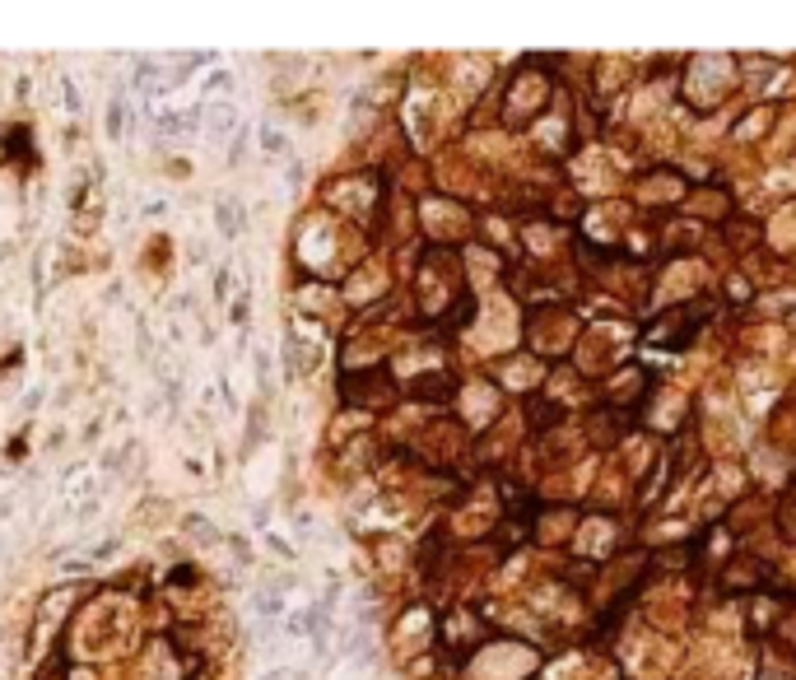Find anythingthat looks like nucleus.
I'll use <instances>...</instances> for the list:
<instances>
[{"instance_id":"f257e3e1","label":"nucleus","mask_w":796,"mask_h":680,"mask_svg":"<svg viewBox=\"0 0 796 680\" xmlns=\"http://www.w3.org/2000/svg\"><path fill=\"white\" fill-rule=\"evenodd\" d=\"M219 229H224V233L238 229V215H233V205H219Z\"/></svg>"}]
</instances>
